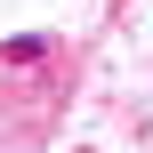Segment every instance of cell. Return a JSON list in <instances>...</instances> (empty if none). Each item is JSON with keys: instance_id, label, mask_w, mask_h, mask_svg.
Wrapping results in <instances>:
<instances>
[{"instance_id": "1", "label": "cell", "mask_w": 153, "mask_h": 153, "mask_svg": "<svg viewBox=\"0 0 153 153\" xmlns=\"http://www.w3.org/2000/svg\"><path fill=\"white\" fill-rule=\"evenodd\" d=\"M48 48H56L48 32H24V40H8V48H0V65H32V56H48Z\"/></svg>"}]
</instances>
